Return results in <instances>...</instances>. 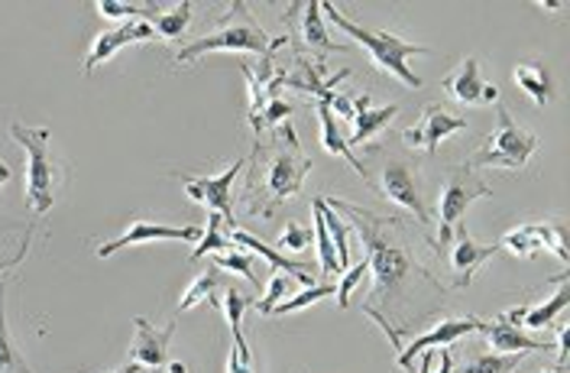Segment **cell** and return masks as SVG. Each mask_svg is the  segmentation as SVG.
Here are the masks:
<instances>
[{"label":"cell","instance_id":"obj_1","mask_svg":"<svg viewBox=\"0 0 570 373\" xmlns=\"http://www.w3.org/2000/svg\"><path fill=\"white\" fill-rule=\"evenodd\" d=\"M337 215H347L356 234L366 244V263L373 269V293L363 302V315H370L386 335L392 347L402 351V332L412 325H422L428 312L434 308L425 302V289L434 296H444L448 286L431 276L425 263L415 257V247L409 244V234L402 222L380 218L373 212H363L360 205L341 202V198H324Z\"/></svg>","mask_w":570,"mask_h":373},{"label":"cell","instance_id":"obj_2","mask_svg":"<svg viewBox=\"0 0 570 373\" xmlns=\"http://www.w3.org/2000/svg\"><path fill=\"white\" fill-rule=\"evenodd\" d=\"M308 173H312V156L302 153L292 124H285L269 140H256L249 156L247 186H244V212L249 218L273 222L285 208V202L298 195Z\"/></svg>","mask_w":570,"mask_h":373},{"label":"cell","instance_id":"obj_3","mask_svg":"<svg viewBox=\"0 0 570 373\" xmlns=\"http://www.w3.org/2000/svg\"><path fill=\"white\" fill-rule=\"evenodd\" d=\"M321 10L327 13V20H331L334 27H341L347 37H354L356 46H363V49L370 52V59H373V66H376L380 72L395 75L405 88H422V85H425L419 75L409 69V59H412V56H431L428 46H419V42L395 37V33H370V30H363L360 23H354L344 10H337L334 3H321Z\"/></svg>","mask_w":570,"mask_h":373},{"label":"cell","instance_id":"obj_4","mask_svg":"<svg viewBox=\"0 0 570 373\" xmlns=\"http://www.w3.org/2000/svg\"><path fill=\"white\" fill-rule=\"evenodd\" d=\"M288 37H269L249 13L247 3H234V10L217 23V30L208 37L188 42L185 49H178V62H195L202 59L205 52H259V56H269L273 49L285 46Z\"/></svg>","mask_w":570,"mask_h":373},{"label":"cell","instance_id":"obj_5","mask_svg":"<svg viewBox=\"0 0 570 373\" xmlns=\"http://www.w3.org/2000/svg\"><path fill=\"white\" fill-rule=\"evenodd\" d=\"M10 137L13 144H20L27 153V208L36 218H42L52 202H56V188H59V169L52 159V134L46 127H23V124H10Z\"/></svg>","mask_w":570,"mask_h":373},{"label":"cell","instance_id":"obj_6","mask_svg":"<svg viewBox=\"0 0 570 373\" xmlns=\"http://www.w3.org/2000/svg\"><path fill=\"white\" fill-rule=\"evenodd\" d=\"M499 127L483 140V147L470 156L466 166H493V169H525L532 153L538 149V137L532 130H525L522 124H515V117L509 114L505 105H497Z\"/></svg>","mask_w":570,"mask_h":373},{"label":"cell","instance_id":"obj_7","mask_svg":"<svg viewBox=\"0 0 570 373\" xmlns=\"http://www.w3.org/2000/svg\"><path fill=\"white\" fill-rule=\"evenodd\" d=\"M366 186L373 192H380L386 202L399 205L402 212L415 215V222L428 224L431 215H428L425 195H422V176H419V163H409L402 156H386V163L380 166L376 176L366 179Z\"/></svg>","mask_w":570,"mask_h":373},{"label":"cell","instance_id":"obj_8","mask_svg":"<svg viewBox=\"0 0 570 373\" xmlns=\"http://www.w3.org/2000/svg\"><path fill=\"white\" fill-rule=\"evenodd\" d=\"M487 195H493L490 186H487V183L473 173V166H466V163L444 179L441 202H438V224H441V230H438L434 254H441V251L448 247V241H451L454 227H461L463 224L466 208H470L476 198H487Z\"/></svg>","mask_w":570,"mask_h":373},{"label":"cell","instance_id":"obj_9","mask_svg":"<svg viewBox=\"0 0 570 373\" xmlns=\"http://www.w3.org/2000/svg\"><path fill=\"white\" fill-rule=\"evenodd\" d=\"M499 251H509L512 257H522V261L534 257L538 251H551L561 263H570L568 230H564L561 222L519 224V227H512V230L502 234Z\"/></svg>","mask_w":570,"mask_h":373},{"label":"cell","instance_id":"obj_10","mask_svg":"<svg viewBox=\"0 0 570 373\" xmlns=\"http://www.w3.org/2000/svg\"><path fill=\"white\" fill-rule=\"evenodd\" d=\"M247 166V159H237L234 166H227L220 176H205V179H195L188 173H178L181 186L188 192L191 202L205 205L212 215H220L227 224H234V179L240 176V169Z\"/></svg>","mask_w":570,"mask_h":373},{"label":"cell","instance_id":"obj_11","mask_svg":"<svg viewBox=\"0 0 570 373\" xmlns=\"http://www.w3.org/2000/svg\"><path fill=\"white\" fill-rule=\"evenodd\" d=\"M499 254V244H476L466 227H454L448 247L438 254L441 261H448V269H451V286L454 289H466L476 276V269L483 266L487 261H493Z\"/></svg>","mask_w":570,"mask_h":373},{"label":"cell","instance_id":"obj_12","mask_svg":"<svg viewBox=\"0 0 570 373\" xmlns=\"http://www.w3.org/2000/svg\"><path fill=\"white\" fill-rule=\"evenodd\" d=\"M441 88L448 91L451 101H458L463 108H480V105H497L499 88L493 81L480 78V66L473 56H466L454 72L441 81Z\"/></svg>","mask_w":570,"mask_h":373},{"label":"cell","instance_id":"obj_13","mask_svg":"<svg viewBox=\"0 0 570 373\" xmlns=\"http://www.w3.org/2000/svg\"><path fill=\"white\" fill-rule=\"evenodd\" d=\"M458 130H466V120L463 117L451 114L448 108H441V105H428L422 120L402 130V140H405V147L434 153V149L441 147V140H448Z\"/></svg>","mask_w":570,"mask_h":373},{"label":"cell","instance_id":"obj_14","mask_svg":"<svg viewBox=\"0 0 570 373\" xmlns=\"http://www.w3.org/2000/svg\"><path fill=\"white\" fill-rule=\"evenodd\" d=\"M202 237V230L198 227H169V224H153V222H130V227L117 237V241H110V244H101L98 247V257L105 261V257H114L117 251H124V247H137V244H149V241H198Z\"/></svg>","mask_w":570,"mask_h":373},{"label":"cell","instance_id":"obj_15","mask_svg":"<svg viewBox=\"0 0 570 373\" xmlns=\"http://www.w3.org/2000/svg\"><path fill=\"white\" fill-rule=\"evenodd\" d=\"M480 328H483V318H444V322L431 325L422 337H415L412 344H402V351H399L395 361H399V367H412L415 354L431 351V347H451L458 337L470 335V332H480Z\"/></svg>","mask_w":570,"mask_h":373},{"label":"cell","instance_id":"obj_16","mask_svg":"<svg viewBox=\"0 0 570 373\" xmlns=\"http://www.w3.org/2000/svg\"><path fill=\"white\" fill-rule=\"evenodd\" d=\"M149 39H156V30L146 20H130V23H124L117 30H107L101 37H95L91 49H88V59H85V75H91L98 66H105L107 59L114 52H120L124 46H140V42H149Z\"/></svg>","mask_w":570,"mask_h":373},{"label":"cell","instance_id":"obj_17","mask_svg":"<svg viewBox=\"0 0 570 373\" xmlns=\"http://www.w3.org/2000/svg\"><path fill=\"white\" fill-rule=\"evenodd\" d=\"M554 283H558V289H554V296L548 298V302H541V305H534V308H525V305H519V308H509L502 318L505 322H512V325H519V328H548L564 308L570 305V269H564L561 276H554Z\"/></svg>","mask_w":570,"mask_h":373},{"label":"cell","instance_id":"obj_18","mask_svg":"<svg viewBox=\"0 0 570 373\" xmlns=\"http://www.w3.org/2000/svg\"><path fill=\"white\" fill-rule=\"evenodd\" d=\"M176 335V322H169L163 332H156L146 318H137V337H134V347H130V361L137 367H153L159 371L169 357V344Z\"/></svg>","mask_w":570,"mask_h":373},{"label":"cell","instance_id":"obj_19","mask_svg":"<svg viewBox=\"0 0 570 373\" xmlns=\"http://www.w3.org/2000/svg\"><path fill=\"white\" fill-rule=\"evenodd\" d=\"M480 332L490 337V347H497L499 354H538V351L548 354V351L554 347V344H548V341L529 337L519 325H512V322H505V318L483 322Z\"/></svg>","mask_w":570,"mask_h":373},{"label":"cell","instance_id":"obj_20","mask_svg":"<svg viewBox=\"0 0 570 373\" xmlns=\"http://www.w3.org/2000/svg\"><path fill=\"white\" fill-rule=\"evenodd\" d=\"M230 244H240V247H247L253 254H259L263 261L269 263V269H285V273H292L298 283H305V286H315V269H312V263H298V261H288L285 254H279L276 247H269V244H263L259 237H253L247 230H230Z\"/></svg>","mask_w":570,"mask_h":373},{"label":"cell","instance_id":"obj_21","mask_svg":"<svg viewBox=\"0 0 570 373\" xmlns=\"http://www.w3.org/2000/svg\"><path fill=\"white\" fill-rule=\"evenodd\" d=\"M351 101H354V134H351V140H347V147H360V144H366L370 137H376L383 127H390L392 117L399 114L395 105H386V108H370V95H351Z\"/></svg>","mask_w":570,"mask_h":373},{"label":"cell","instance_id":"obj_22","mask_svg":"<svg viewBox=\"0 0 570 373\" xmlns=\"http://www.w3.org/2000/svg\"><path fill=\"white\" fill-rule=\"evenodd\" d=\"M318 117H321V147L327 149L331 156H341V159H347V166L366 179V166L356 159L354 149L347 147V137L337 130V117H334V111H331V105H327V101H318Z\"/></svg>","mask_w":570,"mask_h":373},{"label":"cell","instance_id":"obj_23","mask_svg":"<svg viewBox=\"0 0 570 373\" xmlns=\"http://www.w3.org/2000/svg\"><path fill=\"white\" fill-rule=\"evenodd\" d=\"M298 13H302V30L295 33V37L305 39V46L308 49H318L324 56H331V52H344L347 46H341V42H331L327 39V30H324V23H321V3H298L295 7Z\"/></svg>","mask_w":570,"mask_h":373},{"label":"cell","instance_id":"obj_24","mask_svg":"<svg viewBox=\"0 0 570 373\" xmlns=\"http://www.w3.org/2000/svg\"><path fill=\"white\" fill-rule=\"evenodd\" d=\"M512 78H515V85L532 98L534 105H551L554 101V81H551V72L544 69V62H522L515 72H512Z\"/></svg>","mask_w":570,"mask_h":373},{"label":"cell","instance_id":"obj_25","mask_svg":"<svg viewBox=\"0 0 570 373\" xmlns=\"http://www.w3.org/2000/svg\"><path fill=\"white\" fill-rule=\"evenodd\" d=\"M312 208H318V215L324 218V227H327V234H331V241H334L341 273H344V269H351V234H347V224H344V218H341V215L324 202V195H315V198H312Z\"/></svg>","mask_w":570,"mask_h":373},{"label":"cell","instance_id":"obj_26","mask_svg":"<svg viewBox=\"0 0 570 373\" xmlns=\"http://www.w3.org/2000/svg\"><path fill=\"white\" fill-rule=\"evenodd\" d=\"M0 373H33L20 351L13 347V337L7 328V279L0 276Z\"/></svg>","mask_w":570,"mask_h":373},{"label":"cell","instance_id":"obj_27","mask_svg":"<svg viewBox=\"0 0 570 373\" xmlns=\"http://www.w3.org/2000/svg\"><path fill=\"white\" fill-rule=\"evenodd\" d=\"M249 305V298L240 293V289H227V296H224V315H227V325H230V332H234V351H237V357H240V364H247L249 367V344L247 337H244V308Z\"/></svg>","mask_w":570,"mask_h":373},{"label":"cell","instance_id":"obj_28","mask_svg":"<svg viewBox=\"0 0 570 373\" xmlns=\"http://www.w3.org/2000/svg\"><path fill=\"white\" fill-rule=\"evenodd\" d=\"M230 230H234V224H227L220 215H208V230L198 237V247L191 251V261H202L205 254H220V251L234 247Z\"/></svg>","mask_w":570,"mask_h":373},{"label":"cell","instance_id":"obj_29","mask_svg":"<svg viewBox=\"0 0 570 373\" xmlns=\"http://www.w3.org/2000/svg\"><path fill=\"white\" fill-rule=\"evenodd\" d=\"M188 23H191V3L185 0V3L173 7L169 13H156L153 30H156V37L159 39H176L188 30Z\"/></svg>","mask_w":570,"mask_h":373},{"label":"cell","instance_id":"obj_30","mask_svg":"<svg viewBox=\"0 0 570 373\" xmlns=\"http://www.w3.org/2000/svg\"><path fill=\"white\" fill-rule=\"evenodd\" d=\"M525 354H483L470 364H463L461 371L451 373H512L519 364H522Z\"/></svg>","mask_w":570,"mask_h":373},{"label":"cell","instance_id":"obj_31","mask_svg":"<svg viewBox=\"0 0 570 373\" xmlns=\"http://www.w3.org/2000/svg\"><path fill=\"white\" fill-rule=\"evenodd\" d=\"M327 296H337V289L334 286H308V289H302L295 298H283L276 308H273V315H292V312H302V308H308V305H315L321 298Z\"/></svg>","mask_w":570,"mask_h":373},{"label":"cell","instance_id":"obj_32","mask_svg":"<svg viewBox=\"0 0 570 373\" xmlns=\"http://www.w3.org/2000/svg\"><path fill=\"white\" fill-rule=\"evenodd\" d=\"M315 212V244H318V261H321V273H341V266H337V251H334V241H331V234H327V227H324V218L318 215V208H312Z\"/></svg>","mask_w":570,"mask_h":373},{"label":"cell","instance_id":"obj_33","mask_svg":"<svg viewBox=\"0 0 570 373\" xmlns=\"http://www.w3.org/2000/svg\"><path fill=\"white\" fill-rule=\"evenodd\" d=\"M217 279H220V273L217 269H208V273H202L188 289H185V296L178 302V312H188V308H195L198 302H205V298H212L214 286H217Z\"/></svg>","mask_w":570,"mask_h":373},{"label":"cell","instance_id":"obj_34","mask_svg":"<svg viewBox=\"0 0 570 373\" xmlns=\"http://www.w3.org/2000/svg\"><path fill=\"white\" fill-rule=\"evenodd\" d=\"M214 266L217 269H234V273H240L247 283L253 286H259V273H256V263L249 261L247 254H240V251H230V254H214Z\"/></svg>","mask_w":570,"mask_h":373},{"label":"cell","instance_id":"obj_35","mask_svg":"<svg viewBox=\"0 0 570 373\" xmlns=\"http://www.w3.org/2000/svg\"><path fill=\"white\" fill-rule=\"evenodd\" d=\"M98 7V13L107 17V20H140V13H146V7L140 3H124V0H98L95 3Z\"/></svg>","mask_w":570,"mask_h":373},{"label":"cell","instance_id":"obj_36","mask_svg":"<svg viewBox=\"0 0 570 373\" xmlns=\"http://www.w3.org/2000/svg\"><path fill=\"white\" fill-rule=\"evenodd\" d=\"M366 269H370L366 257H363L360 263H354L351 269H344V279H341V286H337V305H341V308H347V305H351V296H354V289L360 286V279L366 276Z\"/></svg>","mask_w":570,"mask_h":373},{"label":"cell","instance_id":"obj_37","mask_svg":"<svg viewBox=\"0 0 570 373\" xmlns=\"http://www.w3.org/2000/svg\"><path fill=\"white\" fill-rule=\"evenodd\" d=\"M312 227H305V224L298 222H285V230L279 234V247L283 251H305L308 244H312Z\"/></svg>","mask_w":570,"mask_h":373},{"label":"cell","instance_id":"obj_38","mask_svg":"<svg viewBox=\"0 0 570 373\" xmlns=\"http://www.w3.org/2000/svg\"><path fill=\"white\" fill-rule=\"evenodd\" d=\"M285 296H288V279H285L283 273H276V276L269 279V289H266V296L259 298L253 308H256L259 315H273V308H276V305H279Z\"/></svg>","mask_w":570,"mask_h":373},{"label":"cell","instance_id":"obj_39","mask_svg":"<svg viewBox=\"0 0 570 373\" xmlns=\"http://www.w3.org/2000/svg\"><path fill=\"white\" fill-rule=\"evenodd\" d=\"M292 111H295V105H288L285 98H273V101L266 105V111H263V130L273 127V124H283Z\"/></svg>","mask_w":570,"mask_h":373},{"label":"cell","instance_id":"obj_40","mask_svg":"<svg viewBox=\"0 0 570 373\" xmlns=\"http://www.w3.org/2000/svg\"><path fill=\"white\" fill-rule=\"evenodd\" d=\"M30 241H33V230H27V237L17 244V254H10V257H3V261H0V276H3L7 269H13V266H20V263L27 261V254H30Z\"/></svg>","mask_w":570,"mask_h":373},{"label":"cell","instance_id":"obj_41","mask_svg":"<svg viewBox=\"0 0 570 373\" xmlns=\"http://www.w3.org/2000/svg\"><path fill=\"white\" fill-rule=\"evenodd\" d=\"M554 347H558V371H561V367L568 364V347H570L568 328H561V332H558V344H554Z\"/></svg>","mask_w":570,"mask_h":373},{"label":"cell","instance_id":"obj_42","mask_svg":"<svg viewBox=\"0 0 570 373\" xmlns=\"http://www.w3.org/2000/svg\"><path fill=\"white\" fill-rule=\"evenodd\" d=\"M227 373H253L247 364H240V357H237V351L230 347V361H227Z\"/></svg>","mask_w":570,"mask_h":373},{"label":"cell","instance_id":"obj_43","mask_svg":"<svg viewBox=\"0 0 570 373\" xmlns=\"http://www.w3.org/2000/svg\"><path fill=\"white\" fill-rule=\"evenodd\" d=\"M431 364H434V354L422 351V367H419V373H431Z\"/></svg>","mask_w":570,"mask_h":373},{"label":"cell","instance_id":"obj_44","mask_svg":"<svg viewBox=\"0 0 570 373\" xmlns=\"http://www.w3.org/2000/svg\"><path fill=\"white\" fill-rule=\"evenodd\" d=\"M140 371H142V367H137L134 361H127L124 367H117V371H110V373H140Z\"/></svg>","mask_w":570,"mask_h":373},{"label":"cell","instance_id":"obj_45","mask_svg":"<svg viewBox=\"0 0 570 373\" xmlns=\"http://www.w3.org/2000/svg\"><path fill=\"white\" fill-rule=\"evenodd\" d=\"M7 179H10V169H7V163H0V186H3Z\"/></svg>","mask_w":570,"mask_h":373},{"label":"cell","instance_id":"obj_46","mask_svg":"<svg viewBox=\"0 0 570 373\" xmlns=\"http://www.w3.org/2000/svg\"><path fill=\"white\" fill-rule=\"evenodd\" d=\"M169 373H188V367L185 364H169Z\"/></svg>","mask_w":570,"mask_h":373},{"label":"cell","instance_id":"obj_47","mask_svg":"<svg viewBox=\"0 0 570 373\" xmlns=\"http://www.w3.org/2000/svg\"><path fill=\"white\" fill-rule=\"evenodd\" d=\"M541 373H561V371H541Z\"/></svg>","mask_w":570,"mask_h":373},{"label":"cell","instance_id":"obj_48","mask_svg":"<svg viewBox=\"0 0 570 373\" xmlns=\"http://www.w3.org/2000/svg\"><path fill=\"white\" fill-rule=\"evenodd\" d=\"M156 373H163V371H156Z\"/></svg>","mask_w":570,"mask_h":373}]
</instances>
